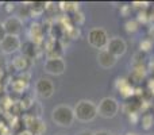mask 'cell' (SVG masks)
Returning <instances> with one entry per match:
<instances>
[{"instance_id": "277c9868", "label": "cell", "mask_w": 154, "mask_h": 135, "mask_svg": "<svg viewBox=\"0 0 154 135\" xmlns=\"http://www.w3.org/2000/svg\"><path fill=\"white\" fill-rule=\"evenodd\" d=\"M108 41H109L108 35H107L106 30L103 29L96 27V29H92L88 32V42H89V45L99 49V50H104L107 48V45H108Z\"/></svg>"}, {"instance_id": "484cf974", "label": "cell", "mask_w": 154, "mask_h": 135, "mask_svg": "<svg viewBox=\"0 0 154 135\" xmlns=\"http://www.w3.org/2000/svg\"><path fill=\"white\" fill-rule=\"evenodd\" d=\"M128 119H130V122L133 123V124H137V123L141 120V116L138 115V112H135V114H130V115H128Z\"/></svg>"}, {"instance_id": "e575fe53", "label": "cell", "mask_w": 154, "mask_h": 135, "mask_svg": "<svg viewBox=\"0 0 154 135\" xmlns=\"http://www.w3.org/2000/svg\"><path fill=\"white\" fill-rule=\"evenodd\" d=\"M3 77H4V72H3V69H0V82H2Z\"/></svg>"}, {"instance_id": "ffe728a7", "label": "cell", "mask_w": 154, "mask_h": 135, "mask_svg": "<svg viewBox=\"0 0 154 135\" xmlns=\"http://www.w3.org/2000/svg\"><path fill=\"white\" fill-rule=\"evenodd\" d=\"M60 5V10L65 11L68 14H75L79 11V3H72V2H62V3H58Z\"/></svg>"}, {"instance_id": "ba28073f", "label": "cell", "mask_w": 154, "mask_h": 135, "mask_svg": "<svg viewBox=\"0 0 154 135\" xmlns=\"http://www.w3.org/2000/svg\"><path fill=\"white\" fill-rule=\"evenodd\" d=\"M35 93L41 99H49L54 93V84L49 78H39L35 84Z\"/></svg>"}, {"instance_id": "d6986e66", "label": "cell", "mask_w": 154, "mask_h": 135, "mask_svg": "<svg viewBox=\"0 0 154 135\" xmlns=\"http://www.w3.org/2000/svg\"><path fill=\"white\" fill-rule=\"evenodd\" d=\"M18 103L20 104V107L23 108V111H29V109L34 106L35 100L32 99V96H30V95H22L20 100H19Z\"/></svg>"}, {"instance_id": "6da1fadb", "label": "cell", "mask_w": 154, "mask_h": 135, "mask_svg": "<svg viewBox=\"0 0 154 135\" xmlns=\"http://www.w3.org/2000/svg\"><path fill=\"white\" fill-rule=\"evenodd\" d=\"M75 111V116L80 122H92L96 116H97V106L91 100H81L76 104L73 108Z\"/></svg>"}, {"instance_id": "5bb4252c", "label": "cell", "mask_w": 154, "mask_h": 135, "mask_svg": "<svg viewBox=\"0 0 154 135\" xmlns=\"http://www.w3.org/2000/svg\"><path fill=\"white\" fill-rule=\"evenodd\" d=\"M20 50H22V56L27 57V58H30V60H34V58L38 57V51L41 50V48L29 39V41H26V42L22 43Z\"/></svg>"}, {"instance_id": "8fae6325", "label": "cell", "mask_w": 154, "mask_h": 135, "mask_svg": "<svg viewBox=\"0 0 154 135\" xmlns=\"http://www.w3.org/2000/svg\"><path fill=\"white\" fill-rule=\"evenodd\" d=\"M3 27L5 30L7 35H16L19 37V34L22 32V27H23V22L19 16H8L3 23Z\"/></svg>"}, {"instance_id": "7402d4cb", "label": "cell", "mask_w": 154, "mask_h": 135, "mask_svg": "<svg viewBox=\"0 0 154 135\" xmlns=\"http://www.w3.org/2000/svg\"><path fill=\"white\" fill-rule=\"evenodd\" d=\"M70 22H72L73 26H76V27L81 26V24L85 22V16H84V14L80 12V11H77V12L72 14V16H70Z\"/></svg>"}, {"instance_id": "cb8c5ba5", "label": "cell", "mask_w": 154, "mask_h": 135, "mask_svg": "<svg viewBox=\"0 0 154 135\" xmlns=\"http://www.w3.org/2000/svg\"><path fill=\"white\" fill-rule=\"evenodd\" d=\"M152 46H153L152 39H143L141 42V45H139V48H141V51L146 53V51H149L150 49H152Z\"/></svg>"}, {"instance_id": "44dd1931", "label": "cell", "mask_w": 154, "mask_h": 135, "mask_svg": "<svg viewBox=\"0 0 154 135\" xmlns=\"http://www.w3.org/2000/svg\"><path fill=\"white\" fill-rule=\"evenodd\" d=\"M80 35H81V31H80V27L76 26H70L65 30V37H68L69 39H79Z\"/></svg>"}, {"instance_id": "4dcf8cb0", "label": "cell", "mask_w": 154, "mask_h": 135, "mask_svg": "<svg viewBox=\"0 0 154 135\" xmlns=\"http://www.w3.org/2000/svg\"><path fill=\"white\" fill-rule=\"evenodd\" d=\"M95 135H112L109 131H107V130H99V131H96V133H93Z\"/></svg>"}, {"instance_id": "603a6c76", "label": "cell", "mask_w": 154, "mask_h": 135, "mask_svg": "<svg viewBox=\"0 0 154 135\" xmlns=\"http://www.w3.org/2000/svg\"><path fill=\"white\" fill-rule=\"evenodd\" d=\"M145 60H146V53H143V51L139 50L138 53L134 54L133 57V65L134 66H142L145 62Z\"/></svg>"}, {"instance_id": "7c38bea8", "label": "cell", "mask_w": 154, "mask_h": 135, "mask_svg": "<svg viewBox=\"0 0 154 135\" xmlns=\"http://www.w3.org/2000/svg\"><path fill=\"white\" fill-rule=\"evenodd\" d=\"M43 27L41 26L39 23H32L31 26H30L29 29V38L31 42H34L37 46H41L43 45V41H45V38H43Z\"/></svg>"}, {"instance_id": "52a82bcc", "label": "cell", "mask_w": 154, "mask_h": 135, "mask_svg": "<svg viewBox=\"0 0 154 135\" xmlns=\"http://www.w3.org/2000/svg\"><path fill=\"white\" fill-rule=\"evenodd\" d=\"M65 69H66V64L62 58H50L46 60L43 64V70L51 76H60L65 72Z\"/></svg>"}, {"instance_id": "4fadbf2b", "label": "cell", "mask_w": 154, "mask_h": 135, "mask_svg": "<svg viewBox=\"0 0 154 135\" xmlns=\"http://www.w3.org/2000/svg\"><path fill=\"white\" fill-rule=\"evenodd\" d=\"M97 62L101 68L104 69H109L112 68L115 64H116V57H114L109 51H107L106 49L104 50H100L97 54Z\"/></svg>"}, {"instance_id": "f546056e", "label": "cell", "mask_w": 154, "mask_h": 135, "mask_svg": "<svg viewBox=\"0 0 154 135\" xmlns=\"http://www.w3.org/2000/svg\"><path fill=\"white\" fill-rule=\"evenodd\" d=\"M4 8L7 12H11V11H14V8H15V4H14V3H7Z\"/></svg>"}, {"instance_id": "7a4b0ae2", "label": "cell", "mask_w": 154, "mask_h": 135, "mask_svg": "<svg viewBox=\"0 0 154 135\" xmlns=\"http://www.w3.org/2000/svg\"><path fill=\"white\" fill-rule=\"evenodd\" d=\"M75 111L69 106H57L51 111V120L60 127H70L75 122Z\"/></svg>"}, {"instance_id": "d4e9b609", "label": "cell", "mask_w": 154, "mask_h": 135, "mask_svg": "<svg viewBox=\"0 0 154 135\" xmlns=\"http://www.w3.org/2000/svg\"><path fill=\"white\" fill-rule=\"evenodd\" d=\"M138 26H139V23L137 20H128L127 23H126V30H127L128 32H134L138 30Z\"/></svg>"}, {"instance_id": "30bf717a", "label": "cell", "mask_w": 154, "mask_h": 135, "mask_svg": "<svg viewBox=\"0 0 154 135\" xmlns=\"http://www.w3.org/2000/svg\"><path fill=\"white\" fill-rule=\"evenodd\" d=\"M106 50L109 51L112 56L118 58V57H122L123 54L126 53V50H127V45H126V42H125L123 38L114 37L108 41V45H107Z\"/></svg>"}, {"instance_id": "9a60e30c", "label": "cell", "mask_w": 154, "mask_h": 135, "mask_svg": "<svg viewBox=\"0 0 154 135\" xmlns=\"http://www.w3.org/2000/svg\"><path fill=\"white\" fill-rule=\"evenodd\" d=\"M11 65H12V69H15L16 72H20V73H26V72L29 70V68L31 66V60L20 54V56H16L15 58L12 60Z\"/></svg>"}, {"instance_id": "f1b7e54d", "label": "cell", "mask_w": 154, "mask_h": 135, "mask_svg": "<svg viewBox=\"0 0 154 135\" xmlns=\"http://www.w3.org/2000/svg\"><path fill=\"white\" fill-rule=\"evenodd\" d=\"M5 30H4V27H3V23L0 22V43H2V41L4 39V37H5Z\"/></svg>"}, {"instance_id": "ac0fdd59", "label": "cell", "mask_w": 154, "mask_h": 135, "mask_svg": "<svg viewBox=\"0 0 154 135\" xmlns=\"http://www.w3.org/2000/svg\"><path fill=\"white\" fill-rule=\"evenodd\" d=\"M139 122H141L142 128H143L145 131H150L154 126V115L146 112V114H143L141 116V120H139Z\"/></svg>"}, {"instance_id": "74e56055", "label": "cell", "mask_w": 154, "mask_h": 135, "mask_svg": "<svg viewBox=\"0 0 154 135\" xmlns=\"http://www.w3.org/2000/svg\"><path fill=\"white\" fill-rule=\"evenodd\" d=\"M126 135H138V134H134V133H128V134H126Z\"/></svg>"}, {"instance_id": "d6a6232c", "label": "cell", "mask_w": 154, "mask_h": 135, "mask_svg": "<svg viewBox=\"0 0 154 135\" xmlns=\"http://www.w3.org/2000/svg\"><path fill=\"white\" fill-rule=\"evenodd\" d=\"M77 135H95V134L91 133V131H87V130H85V131H81V133H79Z\"/></svg>"}, {"instance_id": "836d02e7", "label": "cell", "mask_w": 154, "mask_h": 135, "mask_svg": "<svg viewBox=\"0 0 154 135\" xmlns=\"http://www.w3.org/2000/svg\"><path fill=\"white\" fill-rule=\"evenodd\" d=\"M4 126H7L5 124V120H3V118H0V130H2Z\"/></svg>"}, {"instance_id": "2e32d148", "label": "cell", "mask_w": 154, "mask_h": 135, "mask_svg": "<svg viewBox=\"0 0 154 135\" xmlns=\"http://www.w3.org/2000/svg\"><path fill=\"white\" fill-rule=\"evenodd\" d=\"M115 87L119 91V93H122L123 97H131V96H134V91L135 89L133 88L131 82L127 81L126 78H118Z\"/></svg>"}, {"instance_id": "1f68e13d", "label": "cell", "mask_w": 154, "mask_h": 135, "mask_svg": "<svg viewBox=\"0 0 154 135\" xmlns=\"http://www.w3.org/2000/svg\"><path fill=\"white\" fill-rule=\"evenodd\" d=\"M18 135H34V134L30 133L29 130H26V128H24V130H23V131H20V133H19Z\"/></svg>"}, {"instance_id": "4316f807", "label": "cell", "mask_w": 154, "mask_h": 135, "mask_svg": "<svg viewBox=\"0 0 154 135\" xmlns=\"http://www.w3.org/2000/svg\"><path fill=\"white\" fill-rule=\"evenodd\" d=\"M60 8L58 4H56V3H46V11H57Z\"/></svg>"}, {"instance_id": "d590c367", "label": "cell", "mask_w": 154, "mask_h": 135, "mask_svg": "<svg viewBox=\"0 0 154 135\" xmlns=\"http://www.w3.org/2000/svg\"><path fill=\"white\" fill-rule=\"evenodd\" d=\"M3 92H4V87H3V84L0 82V96L3 95Z\"/></svg>"}, {"instance_id": "3957f363", "label": "cell", "mask_w": 154, "mask_h": 135, "mask_svg": "<svg viewBox=\"0 0 154 135\" xmlns=\"http://www.w3.org/2000/svg\"><path fill=\"white\" fill-rule=\"evenodd\" d=\"M119 111V103L114 97H104L97 106V115L104 119H111L116 116Z\"/></svg>"}, {"instance_id": "83f0119b", "label": "cell", "mask_w": 154, "mask_h": 135, "mask_svg": "<svg viewBox=\"0 0 154 135\" xmlns=\"http://www.w3.org/2000/svg\"><path fill=\"white\" fill-rule=\"evenodd\" d=\"M12 133H14V131L11 130L8 126H4V127L0 130V135H12Z\"/></svg>"}, {"instance_id": "5b68a950", "label": "cell", "mask_w": 154, "mask_h": 135, "mask_svg": "<svg viewBox=\"0 0 154 135\" xmlns=\"http://www.w3.org/2000/svg\"><path fill=\"white\" fill-rule=\"evenodd\" d=\"M22 120H23L24 128L29 130L30 133H32L34 135H43L46 131V123L43 122L41 118H35L31 116L29 114H24L22 116Z\"/></svg>"}, {"instance_id": "f35d334b", "label": "cell", "mask_w": 154, "mask_h": 135, "mask_svg": "<svg viewBox=\"0 0 154 135\" xmlns=\"http://www.w3.org/2000/svg\"><path fill=\"white\" fill-rule=\"evenodd\" d=\"M57 135H62V134H57Z\"/></svg>"}, {"instance_id": "8992f818", "label": "cell", "mask_w": 154, "mask_h": 135, "mask_svg": "<svg viewBox=\"0 0 154 135\" xmlns=\"http://www.w3.org/2000/svg\"><path fill=\"white\" fill-rule=\"evenodd\" d=\"M30 74L27 73H22L18 77L12 78V81H10V87H11V93L10 95H24V92L27 91L30 85Z\"/></svg>"}, {"instance_id": "e0dca14e", "label": "cell", "mask_w": 154, "mask_h": 135, "mask_svg": "<svg viewBox=\"0 0 154 135\" xmlns=\"http://www.w3.org/2000/svg\"><path fill=\"white\" fill-rule=\"evenodd\" d=\"M29 10H30V16H32V18H38V16H41L46 11V3L45 2L30 3Z\"/></svg>"}, {"instance_id": "8d00e7d4", "label": "cell", "mask_w": 154, "mask_h": 135, "mask_svg": "<svg viewBox=\"0 0 154 135\" xmlns=\"http://www.w3.org/2000/svg\"><path fill=\"white\" fill-rule=\"evenodd\" d=\"M3 116H4V111H3V108L0 107V118H3Z\"/></svg>"}, {"instance_id": "9c48e42d", "label": "cell", "mask_w": 154, "mask_h": 135, "mask_svg": "<svg viewBox=\"0 0 154 135\" xmlns=\"http://www.w3.org/2000/svg\"><path fill=\"white\" fill-rule=\"evenodd\" d=\"M20 46L22 42L19 39V37H16V35H5L4 39L0 43V49L4 54H12L15 51L20 50Z\"/></svg>"}]
</instances>
